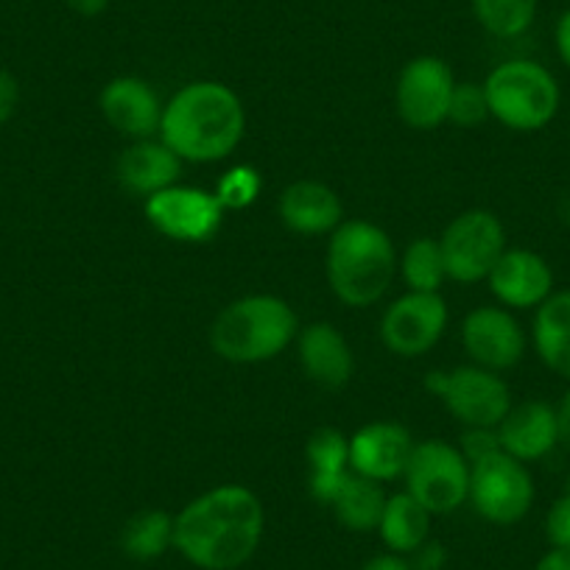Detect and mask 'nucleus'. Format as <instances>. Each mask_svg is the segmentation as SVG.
Here are the masks:
<instances>
[{"instance_id":"obj_38","label":"nucleus","mask_w":570,"mask_h":570,"mask_svg":"<svg viewBox=\"0 0 570 570\" xmlns=\"http://www.w3.org/2000/svg\"><path fill=\"white\" fill-rule=\"evenodd\" d=\"M70 7V12H76L79 18H98V14L107 12L109 0H65Z\"/></svg>"},{"instance_id":"obj_39","label":"nucleus","mask_w":570,"mask_h":570,"mask_svg":"<svg viewBox=\"0 0 570 570\" xmlns=\"http://www.w3.org/2000/svg\"><path fill=\"white\" fill-rule=\"evenodd\" d=\"M562 222L570 224V199L562 205Z\"/></svg>"},{"instance_id":"obj_7","label":"nucleus","mask_w":570,"mask_h":570,"mask_svg":"<svg viewBox=\"0 0 570 570\" xmlns=\"http://www.w3.org/2000/svg\"><path fill=\"white\" fill-rule=\"evenodd\" d=\"M403 479L405 492L431 514H453L470 498V462L451 442H416Z\"/></svg>"},{"instance_id":"obj_14","label":"nucleus","mask_w":570,"mask_h":570,"mask_svg":"<svg viewBox=\"0 0 570 570\" xmlns=\"http://www.w3.org/2000/svg\"><path fill=\"white\" fill-rule=\"evenodd\" d=\"M414 445L416 442L411 440L409 428L400 422L377 420L361 425L350 436V470L377 484H386L405 473Z\"/></svg>"},{"instance_id":"obj_33","label":"nucleus","mask_w":570,"mask_h":570,"mask_svg":"<svg viewBox=\"0 0 570 570\" xmlns=\"http://www.w3.org/2000/svg\"><path fill=\"white\" fill-rule=\"evenodd\" d=\"M20 104V81L14 79V73L0 68V126L9 124L18 112Z\"/></svg>"},{"instance_id":"obj_22","label":"nucleus","mask_w":570,"mask_h":570,"mask_svg":"<svg viewBox=\"0 0 570 570\" xmlns=\"http://www.w3.org/2000/svg\"><path fill=\"white\" fill-rule=\"evenodd\" d=\"M531 342L542 364L570 381V292H553L537 308Z\"/></svg>"},{"instance_id":"obj_16","label":"nucleus","mask_w":570,"mask_h":570,"mask_svg":"<svg viewBox=\"0 0 570 570\" xmlns=\"http://www.w3.org/2000/svg\"><path fill=\"white\" fill-rule=\"evenodd\" d=\"M487 283L503 308L537 311L553 294V268L537 252L507 249Z\"/></svg>"},{"instance_id":"obj_30","label":"nucleus","mask_w":570,"mask_h":570,"mask_svg":"<svg viewBox=\"0 0 570 570\" xmlns=\"http://www.w3.org/2000/svg\"><path fill=\"white\" fill-rule=\"evenodd\" d=\"M459 451L464 453L470 464L479 462V459L492 456V453L501 451V442H498L495 428H464L462 440H459Z\"/></svg>"},{"instance_id":"obj_27","label":"nucleus","mask_w":570,"mask_h":570,"mask_svg":"<svg viewBox=\"0 0 570 570\" xmlns=\"http://www.w3.org/2000/svg\"><path fill=\"white\" fill-rule=\"evenodd\" d=\"M400 274H403L409 292L440 294L448 279L445 257L436 238H416L405 246L400 257Z\"/></svg>"},{"instance_id":"obj_20","label":"nucleus","mask_w":570,"mask_h":570,"mask_svg":"<svg viewBox=\"0 0 570 570\" xmlns=\"http://www.w3.org/2000/svg\"><path fill=\"white\" fill-rule=\"evenodd\" d=\"M277 216L297 235H331L342 224L344 207L331 185L297 179L279 194Z\"/></svg>"},{"instance_id":"obj_26","label":"nucleus","mask_w":570,"mask_h":570,"mask_svg":"<svg viewBox=\"0 0 570 570\" xmlns=\"http://www.w3.org/2000/svg\"><path fill=\"white\" fill-rule=\"evenodd\" d=\"M475 23L495 40H518L534 26L540 0H470Z\"/></svg>"},{"instance_id":"obj_1","label":"nucleus","mask_w":570,"mask_h":570,"mask_svg":"<svg viewBox=\"0 0 570 570\" xmlns=\"http://www.w3.org/2000/svg\"><path fill=\"white\" fill-rule=\"evenodd\" d=\"M266 509L255 490L222 484L202 492L174 514V548L199 570H238L257 553Z\"/></svg>"},{"instance_id":"obj_5","label":"nucleus","mask_w":570,"mask_h":570,"mask_svg":"<svg viewBox=\"0 0 570 570\" xmlns=\"http://www.w3.org/2000/svg\"><path fill=\"white\" fill-rule=\"evenodd\" d=\"M490 118L512 131H540L557 118L562 90L551 70L531 59H507L484 81Z\"/></svg>"},{"instance_id":"obj_21","label":"nucleus","mask_w":570,"mask_h":570,"mask_svg":"<svg viewBox=\"0 0 570 570\" xmlns=\"http://www.w3.org/2000/svg\"><path fill=\"white\" fill-rule=\"evenodd\" d=\"M305 459L311 468L308 492L314 501L331 507L333 495L350 473V440L338 428H316L305 445Z\"/></svg>"},{"instance_id":"obj_15","label":"nucleus","mask_w":570,"mask_h":570,"mask_svg":"<svg viewBox=\"0 0 570 570\" xmlns=\"http://www.w3.org/2000/svg\"><path fill=\"white\" fill-rule=\"evenodd\" d=\"M104 120L112 126L118 135L129 140H149L160 135L163 107L155 87L140 76H118L109 81L98 98Z\"/></svg>"},{"instance_id":"obj_24","label":"nucleus","mask_w":570,"mask_h":570,"mask_svg":"<svg viewBox=\"0 0 570 570\" xmlns=\"http://www.w3.org/2000/svg\"><path fill=\"white\" fill-rule=\"evenodd\" d=\"M386 498L389 495H383L377 481L355 475L353 470H350L347 479L342 481L338 492L333 495L331 509L344 529L366 534V531H377L383 507H386Z\"/></svg>"},{"instance_id":"obj_40","label":"nucleus","mask_w":570,"mask_h":570,"mask_svg":"<svg viewBox=\"0 0 570 570\" xmlns=\"http://www.w3.org/2000/svg\"><path fill=\"white\" fill-rule=\"evenodd\" d=\"M564 492H570V473H568V479H564Z\"/></svg>"},{"instance_id":"obj_13","label":"nucleus","mask_w":570,"mask_h":570,"mask_svg":"<svg viewBox=\"0 0 570 570\" xmlns=\"http://www.w3.org/2000/svg\"><path fill=\"white\" fill-rule=\"evenodd\" d=\"M462 347L475 366L507 372L525 355V331L503 305H479L462 322Z\"/></svg>"},{"instance_id":"obj_11","label":"nucleus","mask_w":570,"mask_h":570,"mask_svg":"<svg viewBox=\"0 0 570 570\" xmlns=\"http://www.w3.org/2000/svg\"><path fill=\"white\" fill-rule=\"evenodd\" d=\"M448 320L451 316L442 294L409 292L383 311L381 342L397 358H420L442 342Z\"/></svg>"},{"instance_id":"obj_25","label":"nucleus","mask_w":570,"mask_h":570,"mask_svg":"<svg viewBox=\"0 0 570 570\" xmlns=\"http://www.w3.org/2000/svg\"><path fill=\"white\" fill-rule=\"evenodd\" d=\"M174 548V514L166 509H140L120 529V551L135 562H155Z\"/></svg>"},{"instance_id":"obj_28","label":"nucleus","mask_w":570,"mask_h":570,"mask_svg":"<svg viewBox=\"0 0 570 570\" xmlns=\"http://www.w3.org/2000/svg\"><path fill=\"white\" fill-rule=\"evenodd\" d=\"M263 190V177L252 166H235L218 179L216 199L224 210H246L257 202Z\"/></svg>"},{"instance_id":"obj_12","label":"nucleus","mask_w":570,"mask_h":570,"mask_svg":"<svg viewBox=\"0 0 570 570\" xmlns=\"http://www.w3.org/2000/svg\"><path fill=\"white\" fill-rule=\"evenodd\" d=\"M146 218L166 238L179 244H205L222 229L224 207L216 194L188 185H171L146 199Z\"/></svg>"},{"instance_id":"obj_10","label":"nucleus","mask_w":570,"mask_h":570,"mask_svg":"<svg viewBox=\"0 0 570 570\" xmlns=\"http://www.w3.org/2000/svg\"><path fill=\"white\" fill-rule=\"evenodd\" d=\"M456 79L445 59L414 57L403 65L394 85V107L400 120L416 131L440 129L451 112Z\"/></svg>"},{"instance_id":"obj_2","label":"nucleus","mask_w":570,"mask_h":570,"mask_svg":"<svg viewBox=\"0 0 570 570\" xmlns=\"http://www.w3.org/2000/svg\"><path fill=\"white\" fill-rule=\"evenodd\" d=\"M244 135V101L222 81H190L163 107L160 140L183 163L227 160Z\"/></svg>"},{"instance_id":"obj_32","label":"nucleus","mask_w":570,"mask_h":570,"mask_svg":"<svg viewBox=\"0 0 570 570\" xmlns=\"http://www.w3.org/2000/svg\"><path fill=\"white\" fill-rule=\"evenodd\" d=\"M405 559H409L411 570H445L448 548L442 546L440 540H431V537H428V540Z\"/></svg>"},{"instance_id":"obj_34","label":"nucleus","mask_w":570,"mask_h":570,"mask_svg":"<svg viewBox=\"0 0 570 570\" xmlns=\"http://www.w3.org/2000/svg\"><path fill=\"white\" fill-rule=\"evenodd\" d=\"M553 42H557V53L564 62V68L570 70V9H564L557 20V29H553Z\"/></svg>"},{"instance_id":"obj_18","label":"nucleus","mask_w":570,"mask_h":570,"mask_svg":"<svg viewBox=\"0 0 570 570\" xmlns=\"http://www.w3.org/2000/svg\"><path fill=\"white\" fill-rule=\"evenodd\" d=\"M495 431L503 453L523 464L540 462L559 445L557 409L542 400H525L509 409Z\"/></svg>"},{"instance_id":"obj_6","label":"nucleus","mask_w":570,"mask_h":570,"mask_svg":"<svg viewBox=\"0 0 570 570\" xmlns=\"http://www.w3.org/2000/svg\"><path fill=\"white\" fill-rule=\"evenodd\" d=\"M425 389L440 397L464 428H498L514 405L501 372H490L475 364L448 372H428Z\"/></svg>"},{"instance_id":"obj_3","label":"nucleus","mask_w":570,"mask_h":570,"mask_svg":"<svg viewBox=\"0 0 570 570\" xmlns=\"http://www.w3.org/2000/svg\"><path fill=\"white\" fill-rule=\"evenodd\" d=\"M397 249L389 233L366 218H350L331 233L325 272L331 292L350 308L381 303L397 277Z\"/></svg>"},{"instance_id":"obj_19","label":"nucleus","mask_w":570,"mask_h":570,"mask_svg":"<svg viewBox=\"0 0 570 570\" xmlns=\"http://www.w3.org/2000/svg\"><path fill=\"white\" fill-rule=\"evenodd\" d=\"M115 177L126 194L149 196L160 194V190L171 188L183 177V160L168 149L163 140H135L120 151L118 163H115Z\"/></svg>"},{"instance_id":"obj_37","label":"nucleus","mask_w":570,"mask_h":570,"mask_svg":"<svg viewBox=\"0 0 570 570\" xmlns=\"http://www.w3.org/2000/svg\"><path fill=\"white\" fill-rule=\"evenodd\" d=\"M534 570H570V548H551Z\"/></svg>"},{"instance_id":"obj_35","label":"nucleus","mask_w":570,"mask_h":570,"mask_svg":"<svg viewBox=\"0 0 570 570\" xmlns=\"http://www.w3.org/2000/svg\"><path fill=\"white\" fill-rule=\"evenodd\" d=\"M557 425H559V445L570 453V389L562 394L557 405Z\"/></svg>"},{"instance_id":"obj_17","label":"nucleus","mask_w":570,"mask_h":570,"mask_svg":"<svg viewBox=\"0 0 570 570\" xmlns=\"http://www.w3.org/2000/svg\"><path fill=\"white\" fill-rule=\"evenodd\" d=\"M297 353L303 372L308 381L327 392H338L353 381L355 355L344 333L331 322H311L308 327H299Z\"/></svg>"},{"instance_id":"obj_31","label":"nucleus","mask_w":570,"mask_h":570,"mask_svg":"<svg viewBox=\"0 0 570 570\" xmlns=\"http://www.w3.org/2000/svg\"><path fill=\"white\" fill-rule=\"evenodd\" d=\"M546 537L551 548H570V492H562L548 509Z\"/></svg>"},{"instance_id":"obj_8","label":"nucleus","mask_w":570,"mask_h":570,"mask_svg":"<svg viewBox=\"0 0 570 570\" xmlns=\"http://www.w3.org/2000/svg\"><path fill=\"white\" fill-rule=\"evenodd\" d=\"M534 479L529 464L518 462L509 453L498 451L492 456L470 464V498L479 518L492 525H514L531 512L534 503Z\"/></svg>"},{"instance_id":"obj_36","label":"nucleus","mask_w":570,"mask_h":570,"mask_svg":"<svg viewBox=\"0 0 570 570\" xmlns=\"http://www.w3.org/2000/svg\"><path fill=\"white\" fill-rule=\"evenodd\" d=\"M361 570H411L409 559L400 557V553H377V557L366 559Z\"/></svg>"},{"instance_id":"obj_23","label":"nucleus","mask_w":570,"mask_h":570,"mask_svg":"<svg viewBox=\"0 0 570 570\" xmlns=\"http://www.w3.org/2000/svg\"><path fill=\"white\" fill-rule=\"evenodd\" d=\"M431 518L434 514L428 512L416 498H411L409 492H397V495L386 498L377 534L389 551L409 557L431 537Z\"/></svg>"},{"instance_id":"obj_29","label":"nucleus","mask_w":570,"mask_h":570,"mask_svg":"<svg viewBox=\"0 0 570 570\" xmlns=\"http://www.w3.org/2000/svg\"><path fill=\"white\" fill-rule=\"evenodd\" d=\"M490 118V107H487V96H484V85H456L451 98V112H448V120L462 129H475L484 120Z\"/></svg>"},{"instance_id":"obj_9","label":"nucleus","mask_w":570,"mask_h":570,"mask_svg":"<svg viewBox=\"0 0 570 570\" xmlns=\"http://www.w3.org/2000/svg\"><path fill=\"white\" fill-rule=\"evenodd\" d=\"M445 257L448 279L456 283H481L490 277L507 246V227L492 210L475 207L453 218L440 238Z\"/></svg>"},{"instance_id":"obj_4","label":"nucleus","mask_w":570,"mask_h":570,"mask_svg":"<svg viewBox=\"0 0 570 570\" xmlns=\"http://www.w3.org/2000/svg\"><path fill=\"white\" fill-rule=\"evenodd\" d=\"M299 320L285 299L274 294H249L233 299L213 320L210 347L229 364H263L297 342Z\"/></svg>"}]
</instances>
